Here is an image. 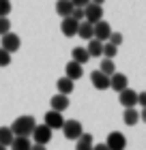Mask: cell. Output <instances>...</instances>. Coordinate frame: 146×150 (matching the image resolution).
Wrapping results in <instances>:
<instances>
[{
  "mask_svg": "<svg viewBox=\"0 0 146 150\" xmlns=\"http://www.w3.org/2000/svg\"><path fill=\"white\" fill-rule=\"evenodd\" d=\"M34 125H37V120H34L32 116H19V118L13 120L11 131L15 133V135H28V137H30V133H32Z\"/></svg>",
  "mask_w": 146,
  "mask_h": 150,
  "instance_id": "1",
  "label": "cell"
},
{
  "mask_svg": "<svg viewBox=\"0 0 146 150\" xmlns=\"http://www.w3.org/2000/svg\"><path fill=\"white\" fill-rule=\"evenodd\" d=\"M52 133H54V129H50L43 122V125H34V129H32L30 135H32V139L37 142V144H45L47 146L52 142Z\"/></svg>",
  "mask_w": 146,
  "mask_h": 150,
  "instance_id": "2",
  "label": "cell"
},
{
  "mask_svg": "<svg viewBox=\"0 0 146 150\" xmlns=\"http://www.w3.org/2000/svg\"><path fill=\"white\" fill-rule=\"evenodd\" d=\"M2 39H0V47L2 50H6L9 54H15L17 50H19V45H22V39H19L15 32H4V35H0Z\"/></svg>",
  "mask_w": 146,
  "mask_h": 150,
  "instance_id": "3",
  "label": "cell"
},
{
  "mask_svg": "<svg viewBox=\"0 0 146 150\" xmlns=\"http://www.w3.org/2000/svg\"><path fill=\"white\" fill-rule=\"evenodd\" d=\"M82 131H84V127H82L80 120H65L62 122V133H65V137L71 139V142L78 139L82 135Z\"/></svg>",
  "mask_w": 146,
  "mask_h": 150,
  "instance_id": "4",
  "label": "cell"
},
{
  "mask_svg": "<svg viewBox=\"0 0 146 150\" xmlns=\"http://www.w3.org/2000/svg\"><path fill=\"white\" fill-rule=\"evenodd\" d=\"M103 4H97V2H88L84 6V19H88L90 24L99 22V19H103Z\"/></svg>",
  "mask_w": 146,
  "mask_h": 150,
  "instance_id": "5",
  "label": "cell"
},
{
  "mask_svg": "<svg viewBox=\"0 0 146 150\" xmlns=\"http://www.w3.org/2000/svg\"><path fill=\"white\" fill-rule=\"evenodd\" d=\"M110 32H112V28H110V24L105 22V19H99V22L93 24V37H95V39L108 41V39H110Z\"/></svg>",
  "mask_w": 146,
  "mask_h": 150,
  "instance_id": "6",
  "label": "cell"
},
{
  "mask_svg": "<svg viewBox=\"0 0 146 150\" xmlns=\"http://www.w3.org/2000/svg\"><path fill=\"white\" fill-rule=\"evenodd\" d=\"M105 144H108L110 150H125V146H127V137H125L120 131H114V133L108 135Z\"/></svg>",
  "mask_w": 146,
  "mask_h": 150,
  "instance_id": "7",
  "label": "cell"
},
{
  "mask_svg": "<svg viewBox=\"0 0 146 150\" xmlns=\"http://www.w3.org/2000/svg\"><path fill=\"white\" fill-rule=\"evenodd\" d=\"M118 101H120L122 107H135L137 105V92L131 90V88H122L118 92Z\"/></svg>",
  "mask_w": 146,
  "mask_h": 150,
  "instance_id": "8",
  "label": "cell"
},
{
  "mask_svg": "<svg viewBox=\"0 0 146 150\" xmlns=\"http://www.w3.org/2000/svg\"><path fill=\"white\" fill-rule=\"evenodd\" d=\"M90 81L97 90H108L110 88V75H105L103 71H93L90 73Z\"/></svg>",
  "mask_w": 146,
  "mask_h": 150,
  "instance_id": "9",
  "label": "cell"
},
{
  "mask_svg": "<svg viewBox=\"0 0 146 150\" xmlns=\"http://www.w3.org/2000/svg\"><path fill=\"white\" fill-rule=\"evenodd\" d=\"M43 122H45L50 129H62V122H65V118H62V112L52 110V112H45Z\"/></svg>",
  "mask_w": 146,
  "mask_h": 150,
  "instance_id": "10",
  "label": "cell"
},
{
  "mask_svg": "<svg viewBox=\"0 0 146 150\" xmlns=\"http://www.w3.org/2000/svg\"><path fill=\"white\" fill-rule=\"evenodd\" d=\"M78 19H73L71 15H67V17H62V24H60V30H62V35L65 37H75L78 35Z\"/></svg>",
  "mask_w": 146,
  "mask_h": 150,
  "instance_id": "11",
  "label": "cell"
},
{
  "mask_svg": "<svg viewBox=\"0 0 146 150\" xmlns=\"http://www.w3.org/2000/svg\"><path fill=\"white\" fill-rule=\"evenodd\" d=\"M127 75L125 73H118V71H114L112 75H110V88H112L114 92H120L122 88H127Z\"/></svg>",
  "mask_w": 146,
  "mask_h": 150,
  "instance_id": "12",
  "label": "cell"
},
{
  "mask_svg": "<svg viewBox=\"0 0 146 150\" xmlns=\"http://www.w3.org/2000/svg\"><path fill=\"white\" fill-rule=\"evenodd\" d=\"M50 105H52V110H56V112H65L67 107H69V94H54V97L50 99Z\"/></svg>",
  "mask_w": 146,
  "mask_h": 150,
  "instance_id": "13",
  "label": "cell"
},
{
  "mask_svg": "<svg viewBox=\"0 0 146 150\" xmlns=\"http://www.w3.org/2000/svg\"><path fill=\"white\" fill-rule=\"evenodd\" d=\"M65 75H67V77H71L73 81L80 79L82 75H84V64H80V62H75V60H71V62L67 64V69H65Z\"/></svg>",
  "mask_w": 146,
  "mask_h": 150,
  "instance_id": "14",
  "label": "cell"
},
{
  "mask_svg": "<svg viewBox=\"0 0 146 150\" xmlns=\"http://www.w3.org/2000/svg\"><path fill=\"white\" fill-rule=\"evenodd\" d=\"M122 122L127 127H133L140 122V112L135 110V107H125V112H122Z\"/></svg>",
  "mask_w": 146,
  "mask_h": 150,
  "instance_id": "15",
  "label": "cell"
},
{
  "mask_svg": "<svg viewBox=\"0 0 146 150\" xmlns=\"http://www.w3.org/2000/svg\"><path fill=\"white\" fill-rule=\"evenodd\" d=\"M30 146H32V142L28 135H15L11 142V150H30Z\"/></svg>",
  "mask_w": 146,
  "mask_h": 150,
  "instance_id": "16",
  "label": "cell"
},
{
  "mask_svg": "<svg viewBox=\"0 0 146 150\" xmlns=\"http://www.w3.org/2000/svg\"><path fill=\"white\" fill-rule=\"evenodd\" d=\"M88 54H90V58H99V56H103V41H99V39H88Z\"/></svg>",
  "mask_w": 146,
  "mask_h": 150,
  "instance_id": "17",
  "label": "cell"
},
{
  "mask_svg": "<svg viewBox=\"0 0 146 150\" xmlns=\"http://www.w3.org/2000/svg\"><path fill=\"white\" fill-rule=\"evenodd\" d=\"M56 88H58V92H62V94H71L73 92V88H75V84H73V79L71 77H60L58 81H56Z\"/></svg>",
  "mask_w": 146,
  "mask_h": 150,
  "instance_id": "18",
  "label": "cell"
},
{
  "mask_svg": "<svg viewBox=\"0 0 146 150\" xmlns=\"http://www.w3.org/2000/svg\"><path fill=\"white\" fill-rule=\"evenodd\" d=\"M71 58L75 60V62H80V64H86L88 60H90V54H88V50H86V47H73Z\"/></svg>",
  "mask_w": 146,
  "mask_h": 150,
  "instance_id": "19",
  "label": "cell"
},
{
  "mask_svg": "<svg viewBox=\"0 0 146 150\" xmlns=\"http://www.w3.org/2000/svg\"><path fill=\"white\" fill-rule=\"evenodd\" d=\"M78 35L84 39V41L93 39V24H90L88 19H82V22L78 24Z\"/></svg>",
  "mask_w": 146,
  "mask_h": 150,
  "instance_id": "20",
  "label": "cell"
},
{
  "mask_svg": "<svg viewBox=\"0 0 146 150\" xmlns=\"http://www.w3.org/2000/svg\"><path fill=\"white\" fill-rule=\"evenodd\" d=\"M75 142H78L75 150H93V135H90V133H84V131H82V135H80Z\"/></svg>",
  "mask_w": 146,
  "mask_h": 150,
  "instance_id": "21",
  "label": "cell"
},
{
  "mask_svg": "<svg viewBox=\"0 0 146 150\" xmlns=\"http://www.w3.org/2000/svg\"><path fill=\"white\" fill-rule=\"evenodd\" d=\"M71 11H73V2H71V0H58V2H56V13L60 17L71 15Z\"/></svg>",
  "mask_w": 146,
  "mask_h": 150,
  "instance_id": "22",
  "label": "cell"
},
{
  "mask_svg": "<svg viewBox=\"0 0 146 150\" xmlns=\"http://www.w3.org/2000/svg\"><path fill=\"white\" fill-rule=\"evenodd\" d=\"M13 137H15V133L11 131V127H0V144L2 146H11Z\"/></svg>",
  "mask_w": 146,
  "mask_h": 150,
  "instance_id": "23",
  "label": "cell"
},
{
  "mask_svg": "<svg viewBox=\"0 0 146 150\" xmlns=\"http://www.w3.org/2000/svg\"><path fill=\"white\" fill-rule=\"evenodd\" d=\"M99 71H103L105 75H112V73L116 71V67H114V58H103V60H101Z\"/></svg>",
  "mask_w": 146,
  "mask_h": 150,
  "instance_id": "24",
  "label": "cell"
},
{
  "mask_svg": "<svg viewBox=\"0 0 146 150\" xmlns=\"http://www.w3.org/2000/svg\"><path fill=\"white\" fill-rule=\"evenodd\" d=\"M116 54H118V45L103 41V58H116Z\"/></svg>",
  "mask_w": 146,
  "mask_h": 150,
  "instance_id": "25",
  "label": "cell"
},
{
  "mask_svg": "<svg viewBox=\"0 0 146 150\" xmlns=\"http://www.w3.org/2000/svg\"><path fill=\"white\" fill-rule=\"evenodd\" d=\"M11 64V54L0 47V67H9Z\"/></svg>",
  "mask_w": 146,
  "mask_h": 150,
  "instance_id": "26",
  "label": "cell"
},
{
  "mask_svg": "<svg viewBox=\"0 0 146 150\" xmlns=\"http://www.w3.org/2000/svg\"><path fill=\"white\" fill-rule=\"evenodd\" d=\"M9 13H11V0H0V15L9 17Z\"/></svg>",
  "mask_w": 146,
  "mask_h": 150,
  "instance_id": "27",
  "label": "cell"
},
{
  "mask_svg": "<svg viewBox=\"0 0 146 150\" xmlns=\"http://www.w3.org/2000/svg\"><path fill=\"white\" fill-rule=\"evenodd\" d=\"M9 30H11V22H9V17L0 15V35H4V32H9Z\"/></svg>",
  "mask_w": 146,
  "mask_h": 150,
  "instance_id": "28",
  "label": "cell"
},
{
  "mask_svg": "<svg viewBox=\"0 0 146 150\" xmlns=\"http://www.w3.org/2000/svg\"><path fill=\"white\" fill-rule=\"evenodd\" d=\"M71 17H73V19H78V22H82V19H84V6H73Z\"/></svg>",
  "mask_w": 146,
  "mask_h": 150,
  "instance_id": "29",
  "label": "cell"
},
{
  "mask_svg": "<svg viewBox=\"0 0 146 150\" xmlns=\"http://www.w3.org/2000/svg\"><path fill=\"white\" fill-rule=\"evenodd\" d=\"M110 43H114V45H120L122 43V35H120V32H110Z\"/></svg>",
  "mask_w": 146,
  "mask_h": 150,
  "instance_id": "30",
  "label": "cell"
},
{
  "mask_svg": "<svg viewBox=\"0 0 146 150\" xmlns=\"http://www.w3.org/2000/svg\"><path fill=\"white\" fill-rule=\"evenodd\" d=\"M137 105L146 107V90H144V92H137Z\"/></svg>",
  "mask_w": 146,
  "mask_h": 150,
  "instance_id": "31",
  "label": "cell"
},
{
  "mask_svg": "<svg viewBox=\"0 0 146 150\" xmlns=\"http://www.w3.org/2000/svg\"><path fill=\"white\" fill-rule=\"evenodd\" d=\"M71 2H73V6H86L90 0H71Z\"/></svg>",
  "mask_w": 146,
  "mask_h": 150,
  "instance_id": "32",
  "label": "cell"
},
{
  "mask_svg": "<svg viewBox=\"0 0 146 150\" xmlns=\"http://www.w3.org/2000/svg\"><path fill=\"white\" fill-rule=\"evenodd\" d=\"M30 150H47V148H45V144H37V142H34L30 146Z\"/></svg>",
  "mask_w": 146,
  "mask_h": 150,
  "instance_id": "33",
  "label": "cell"
},
{
  "mask_svg": "<svg viewBox=\"0 0 146 150\" xmlns=\"http://www.w3.org/2000/svg\"><path fill=\"white\" fill-rule=\"evenodd\" d=\"M93 150H110V148H108V144H97V146L93 144Z\"/></svg>",
  "mask_w": 146,
  "mask_h": 150,
  "instance_id": "34",
  "label": "cell"
},
{
  "mask_svg": "<svg viewBox=\"0 0 146 150\" xmlns=\"http://www.w3.org/2000/svg\"><path fill=\"white\" fill-rule=\"evenodd\" d=\"M140 120L146 122V107H142V112H140Z\"/></svg>",
  "mask_w": 146,
  "mask_h": 150,
  "instance_id": "35",
  "label": "cell"
},
{
  "mask_svg": "<svg viewBox=\"0 0 146 150\" xmlns=\"http://www.w3.org/2000/svg\"><path fill=\"white\" fill-rule=\"evenodd\" d=\"M90 2H97V4H103L105 0H90Z\"/></svg>",
  "mask_w": 146,
  "mask_h": 150,
  "instance_id": "36",
  "label": "cell"
},
{
  "mask_svg": "<svg viewBox=\"0 0 146 150\" xmlns=\"http://www.w3.org/2000/svg\"><path fill=\"white\" fill-rule=\"evenodd\" d=\"M0 150H6V146H2V144H0Z\"/></svg>",
  "mask_w": 146,
  "mask_h": 150,
  "instance_id": "37",
  "label": "cell"
}]
</instances>
